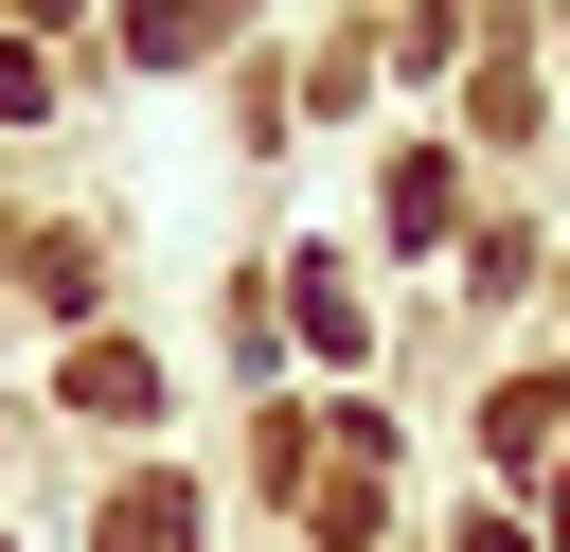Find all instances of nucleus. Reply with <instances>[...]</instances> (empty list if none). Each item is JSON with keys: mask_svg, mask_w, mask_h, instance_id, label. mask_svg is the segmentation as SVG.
Returning a JSON list of instances; mask_svg holds the SVG:
<instances>
[{"mask_svg": "<svg viewBox=\"0 0 570 552\" xmlns=\"http://www.w3.org/2000/svg\"><path fill=\"white\" fill-rule=\"evenodd\" d=\"M178 534H196L178 481H125V499H107V552H178Z\"/></svg>", "mask_w": 570, "mask_h": 552, "instance_id": "f03ea898", "label": "nucleus"}, {"mask_svg": "<svg viewBox=\"0 0 570 552\" xmlns=\"http://www.w3.org/2000/svg\"><path fill=\"white\" fill-rule=\"evenodd\" d=\"M392 231H410V249H428V231H463V160H445V142H410V160H392Z\"/></svg>", "mask_w": 570, "mask_h": 552, "instance_id": "f257e3e1", "label": "nucleus"}, {"mask_svg": "<svg viewBox=\"0 0 570 552\" xmlns=\"http://www.w3.org/2000/svg\"><path fill=\"white\" fill-rule=\"evenodd\" d=\"M36 107H53V71H36L18 36H0V125H36Z\"/></svg>", "mask_w": 570, "mask_h": 552, "instance_id": "7ed1b4c3", "label": "nucleus"}]
</instances>
